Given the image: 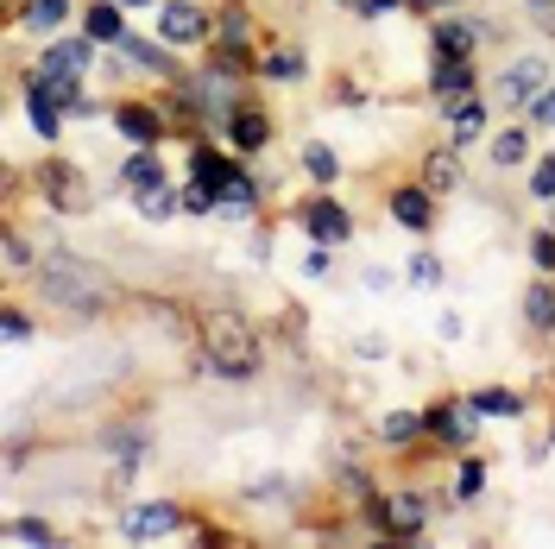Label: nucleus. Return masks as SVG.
Wrapping results in <instances>:
<instances>
[{"instance_id":"f257e3e1","label":"nucleus","mask_w":555,"mask_h":549,"mask_svg":"<svg viewBox=\"0 0 555 549\" xmlns=\"http://www.w3.org/2000/svg\"><path fill=\"white\" fill-rule=\"evenodd\" d=\"M33 291L51 309L76 316V322H95V316H107V309L120 304V284H114V272H107V266H95V259H82V253H64V246H57V253H38Z\"/></svg>"},{"instance_id":"f03ea898","label":"nucleus","mask_w":555,"mask_h":549,"mask_svg":"<svg viewBox=\"0 0 555 549\" xmlns=\"http://www.w3.org/2000/svg\"><path fill=\"white\" fill-rule=\"evenodd\" d=\"M196 360H203L208 373L234 379V385H246V379H259V367H266V347H259V329L246 322L241 309H203L196 316Z\"/></svg>"},{"instance_id":"7ed1b4c3","label":"nucleus","mask_w":555,"mask_h":549,"mask_svg":"<svg viewBox=\"0 0 555 549\" xmlns=\"http://www.w3.org/2000/svg\"><path fill=\"white\" fill-rule=\"evenodd\" d=\"M38 203L57 208V215H82V208H95V183L69 158H44L38 165Z\"/></svg>"},{"instance_id":"20e7f679","label":"nucleus","mask_w":555,"mask_h":549,"mask_svg":"<svg viewBox=\"0 0 555 549\" xmlns=\"http://www.w3.org/2000/svg\"><path fill=\"white\" fill-rule=\"evenodd\" d=\"M423 436H429L436 448L467 455L474 436H480V411H474L467 398H442V405H429V411H423Z\"/></svg>"},{"instance_id":"39448f33","label":"nucleus","mask_w":555,"mask_h":549,"mask_svg":"<svg viewBox=\"0 0 555 549\" xmlns=\"http://www.w3.org/2000/svg\"><path fill=\"white\" fill-rule=\"evenodd\" d=\"M297 228H304L315 246H347L353 241V208H341L328 190H315V196L297 203Z\"/></svg>"},{"instance_id":"423d86ee","label":"nucleus","mask_w":555,"mask_h":549,"mask_svg":"<svg viewBox=\"0 0 555 549\" xmlns=\"http://www.w3.org/2000/svg\"><path fill=\"white\" fill-rule=\"evenodd\" d=\"M158 38L171 51H190V44H215V13L196 7V0H165L158 7Z\"/></svg>"},{"instance_id":"0eeeda50","label":"nucleus","mask_w":555,"mask_h":549,"mask_svg":"<svg viewBox=\"0 0 555 549\" xmlns=\"http://www.w3.org/2000/svg\"><path fill=\"white\" fill-rule=\"evenodd\" d=\"M183 531V506L177 499H145L133 512L120 518V544H165Z\"/></svg>"},{"instance_id":"6e6552de","label":"nucleus","mask_w":555,"mask_h":549,"mask_svg":"<svg viewBox=\"0 0 555 549\" xmlns=\"http://www.w3.org/2000/svg\"><path fill=\"white\" fill-rule=\"evenodd\" d=\"M107 120H114V133L127 139V145H165V139L177 133L171 114H165L158 102H114Z\"/></svg>"},{"instance_id":"1a4fd4ad","label":"nucleus","mask_w":555,"mask_h":549,"mask_svg":"<svg viewBox=\"0 0 555 549\" xmlns=\"http://www.w3.org/2000/svg\"><path fill=\"white\" fill-rule=\"evenodd\" d=\"M241 171H246V165L234 158V152H221L215 139H190V183H203L215 203H221V190H228Z\"/></svg>"},{"instance_id":"9d476101","label":"nucleus","mask_w":555,"mask_h":549,"mask_svg":"<svg viewBox=\"0 0 555 549\" xmlns=\"http://www.w3.org/2000/svg\"><path fill=\"white\" fill-rule=\"evenodd\" d=\"M385 208H391V221L404 228V234H429L436 228V190L416 177V183H398L391 196H385Z\"/></svg>"},{"instance_id":"9b49d317","label":"nucleus","mask_w":555,"mask_h":549,"mask_svg":"<svg viewBox=\"0 0 555 549\" xmlns=\"http://www.w3.org/2000/svg\"><path fill=\"white\" fill-rule=\"evenodd\" d=\"M120 183H127V196H133V203H152V196H165V190H171V171H165L158 145H133V158L120 165Z\"/></svg>"},{"instance_id":"f8f14e48","label":"nucleus","mask_w":555,"mask_h":549,"mask_svg":"<svg viewBox=\"0 0 555 549\" xmlns=\"http://www.w3.org/2000/svg\"><path fill=\"white\" fill-rule=\"evenodd\" d=\"M114 58H120V64H133V69H152V76H165V82H177V76H183V64H177V51L165 44V38L127 33L120 44H114Z\"/></svg>"},{"instance_id":"ddd939ff","label":"nucleus","mask_w":555,"mask_h":549,"mask_svg":"<svg viewBox=\"0 0 555 549\" xmlns=\"http://www.w3.org/2000/svg\"><path fill=\"white\" fill-rule=\"evenodd\" d=\"M95 69V38H44V58H38V76H89Z\"/></svg>"},{"instance_id":"4468645a","label":"nucleus","mask_w":555,"mask_h":549,"mask_svg":"<svg viewBox=\"0 0 555 549\" xmlns=\"http://www.w3.org/2000/svg\"><path fill=\"white\" fill-rule=\"evenodd\" d=\"M480 38H486L480 20L436 13V26H429V51H436V58H474V51H480Z\"/></svg>"},{"instance_id":"2eb2a0df","label":"nucleus","mask_w":555,"mask_h":549,"mask_svg":"<svg viewBox=\"0 0 555 549\" xmlns=\"http://www.w3.org/2000/svg\"><path fill=\"white\" fill-rule=\"evenodd\" d=\"M221 133H228V145H234L241 158H253V152H266V145H272V114H266L259 102H241L234 114H228V127H221Z\"/></svg>"},{"instance_id":"dca6fc26","label":"nucleus","mask_w":555,"mask_h":549,"mask_svg":"<svg viewBox=\"0 0 555 549\" xmlns=\"http://www.w3.org/2000/svg\"><path fill=\"white\" fill-rule=\"evenodd\" d=\"M102 448H114V474L120 481H133L139 468H145V455H152V430H139V423H107L102 430Z\"/></svg>"},{"instance_id":"f3484780","label":"nucleus","mask_w":555,"mask_h":549,"mask_svg":"<svg viewBox=\"0 0 555 549\" xmlns=\"http://www.w3.org/2000/svg\"><path fill=\"white\" fill-rule=\"evenodd\" d=\"M385 506H391V537H398V544H423V531H429V499H423L416 486H398V493H385Z\"/></svg>"},{"instance_id":"a211bd4d","label":"nucleus","mask_w":555,"mask_h":549,"mask_svg":"<svg viewBox=\"0 0 555 549\" xmlns=\"http://www.w3.org/2000/svg\"><path fill=\"white\" fill-rule=\"evenodd\" d=\"M20 95H26V120H33V133L44 139V145H51V139L64 133L69 107L57 102V95H51V89H44V82H38V76H26V89H20Z\"/></svg>"},{"instance_id":"6ab92c4d","label":"nucleus","mask_w":555,"mask_h":549,"mask_svg":"<svg viewBox=\"0 0 555 549\" xmlns=\"http://www.w3.org/2000/svg\"><path fill=\"white\" fill-rule=\"evenodd\" d=\"M474 58H436V69H429V95L442 107H454V102H467L474 95Z\"/></svg>"},{"instance_id":"aec40b11","label":"nucleus","mask_w":555,"mask_h":549,"mask_svg":"<svg viewBox=\"0 0 555 549\" xmlns=\"http://www.w3.org/2000/svg\"><path fill=\"white\" fill-rule=\"evenodd\" d=\"M555 76H550V58H518V64L505 69V82H499V95L505 102H518V107H530L543 89H550Z\"/></svg>"},{"instance_id":"412c9836","label":"nucleus","mask_w":555,"mask_h":549,"mask_svg":"<svg viewBox=\"0 0 555 549\" xmlns=\"http://www.w3.org/2000/svg\"><path fill=\"white\" fill-rule=\"evenodd\" d=\"M82 38H95V44L114 51V44L127 38V7H120V0H89V7H82Z\"/></svg>"},{"instance_id":"4be33fe9","label":"nucleus","mask_w":555,"mask_h":549,"mask_svg":"<svg viewBox=\"0 0 555 549\" xmlns=\"http://www.w3.org/2000/svg\"><path fill=\"white\" fill-rule=\"evenodd\" d=\"M297 158H304V177H310L315 190H335V183H341V152H335V145L304 139V145H297Z\"/></svg>"},{"instance_id":"5701e85b","label":"nucleus","mask_w":555,"mask_h":549,"mask_svg":"<svg viewBox=\"0 0 555 549\" xmlns=\"http://www.w3.org/2000/svg\"><path fill=\"white\" fill-rule=\"evenodd\" d=\"M0 544H26V549H57L64 544V531L51 524V518H7L0 524Z\"/></svg>"},{"instance_id":"b1692460","label":"nucleus","mask_w":555,"mask_h":549,"mask_svg":"<svg viewBox=\"0 0 555 549\" xmlns=\"http://www.w3.org/2000/svg\"><path fill=\"white\" fill-rule=\"evenodd\" d=\"M524 329H530V335H550L555 329V284H550V272L524 291Z\"/></svg>"},{"instance_id":"393cba45","label":"nucleus","mask_w":555,"mask_h":549,"mask_svg":"<svg viewBox=\"0 0 555 549\" xmlns=\"http://www.w3.org/2000/svg\"><path fill=\"white\" fill-rule=\"evenodd\" d=\"M64 20H69V0H26L20 7V33H33V38H57Z\"/></svg>"},{"instance_id":"a878e982","label":"nucleus","mask_w":555,"mask_h":549,"mask_svg":"<svg viewBox=\"0 0 555 549\" xmlns=\"http://www.w3.org/2000/svg\"><path fill=\"white\" fill-rule=\"evenodd\" d=\"M467 405L480 417H524L530 411V398L524 392H512V385H486V392H467Z\"/></svg>"},{"instance_id":"bb28decb","label":"nucleus","mask_w":555,"mask_h":549,"mask_svg":"<svg viewBox=\"0 0 555 549\" xmlns=\"http://www.w3.org/2000/svg\"><path fill=\"white\" fill-rule=\"evenodd\" d=\"M379 443H385V448H416V443H429V436H423V411H385V417H379Z\"/></svg>"},{"instance_id":"cd10ccee","label":"nucleus","mask_w":555,"mask_h":549,"mask_svg":"<svg viewBox=\"0 0 555 549\" xmlns=\"http://www.w3.org/2000/svg\"><path fill=\"white\" fill-rule=\"evenodd\" d=\"M449 133H454V145H474V139L486 133V102L480 95H467V102L449 107Z\"/></svg>"},{"instance_id":"c85d7f7f","label":"nucleus","mask_w":555,"mask_h":549,"mask_svg":"<svg viewBox=\"0 0 555 549\" xmlns=\"http://www.w3.org/2000/svg\"><path fill=\"white\" fill-rule=\"evenodd\" d=\"M461 158H454V152H429V158H423V183H429V190H436V196H454V190H461Z\"/></svg>"},{"instance_id":"c756f323","label":"nucleus","mask_w":555,"mask_h":549,"mask_svg":"<svg viewBox=\"0 0 555 549\" xmlns=\"http://www.w3.org/2000/svg\"><path fill=\"white\" fill-rule=\"evenodd\" d=\"M259 76H266V82H304L310 64H304V51H266V58H259Z\"/></svg>"},{"instance_id":"7c9ffc66","label":"nucleus","mask_w":555,"mask_h":549,"mask_svg":"<svg viewBox=\"0 0 555 549\" xmlns=\"http://www.w3.org/2000/svg\"><path fill=\"white\" fill-rule=\"evenodd\" d=\"M524 158H530V139H524V127H505V133L492 139V165H505V171H512V165H524Z\"/></svg>"},{"instance_id":"2f4dec72","label":"nucleus","mask_w":555,"mask_h":549,"mask_svg":"<svg viewBox=\"0 0 555 549\" xmlns=\"http://www.w3.org/2000/svg\"><path fill=\"white\" fill-rule=\"evenodd\" d=\"M486 493V461L480 455H461V468H454V499H480Z\"/></svg>"},{"instance_id":"473e14b6","label":"nucleus","mask_w":555,"mask_h":549,"mask_svg":"<svg viewBox=\"0 0 555 549\" xmlns=\"http://www.w3.org/2000/svg\"><path fill=\"white\" fill-rule=\"evenodd\" d=\"M404 272H411V284H423V291H436V284L449 278V266H442V259H436V253L423 246V253H411V266H404Z\"/></svg>"},{"instance_id":"72a5a7b5","label":"nucleus","mask_w":555,"mask_h":549,"mask_svg":"<svg viewBox=\"0 0 555 549\" xmlns=\"http://www.w3.org/2000/svg\"><path fill=\"white\" fill-rule=\"evenodd\" d=\"M0 253H7V266H13V272H33V266H38V253L26 246L20 228H7V234H0Z\"/></svg>"},{"instance_id":"f704fd0d","label":"nucleus","mask_w":555,"mask_h":549,"mask_svg":"<svg viewBox=\"0 0 555 549\" xmlns=\"http://www.w3.org/2000/svg\"><path fill=\"white\" fill-rule=\"evenodd\" d=\"M530 196H537V203H555V152L530 165Z\"/></svg>"},{"instance_id":"c9c22d12","label":"nucleus","mask_w":555,"mask_h":549,"mask_svg":"<svg viewBox=\"0 0 555 549\" xmlns=\"http://www.w3.org/2000/svg\"><path fill=\"white\" fill-rule=\"evenodd\" d=\"M530 266L555 278V228H537V234H530Z\"/></svg>"},{"instance_id":"e433bc0d","label":"nucleus","mask_w":555,"mask_h":549,"mask_svg":"<svg viewBox=\"0 0 555 549\" xmlns=\"http://www.w3.org/2000/svg\"><path fill=\"white\" fill-rule=\"evenodd\" d=\"M0 335H7V342H33V316L20 304H7L0 309Z\"/></svg>"},{"instance_id":"4c0bfd02","label":"nucleus","mask_w":555,"mask_h":549,"mask_svg":"<svg viewBox=\"0 0 555 549\" xmlns=\"http://www.w3.org/2000/svg\"><path fill=\"white\" fill-rule=\"evenodd\" d=\"M530 120H537V127H555V82L537 95V102H530Z\"/></svg>"},{"instance_id":"58836bf2","label":"nucleus","mask_w":555,"mask_h":549,"mask_svg":"<svg viewBox=\"0 0 555 549\" xmlns=\"http://www.w3.org/2000/svg\"><path fill=\"white\" fill-rule=\"evenodd\" d=\"M183 208H190V215H208V208H215V196H208L203 183H183Z\"/></svg>"},{"instance_id":"ea45409f","label":"nucleus","mask_w":555,"mask_h":549,"mask_svg":"<svg viewBox=\"0 0 555 549\" xmlns=\"http://www.w3.org/2000/svg\"><path fill=\"white\" fill-rule=\"evenodd\" d=\"M391 7H404V0H360L353 13H360V20H379V13H391Z\"/></svg>"},{"instance_id":"a19ab883","label":"nucleus","mask_w":555,"mask_h":549,"mask_svg":"<svg viewBox=\"0 0 555 549\" xmlns=\"http://www.w3.org/2000/svg\"><path fill=\"white\" fill-rule=\"evenodd\" d=\"M404 7H411V13H429V20H436V13H454V0H404Z\"/></svg>"},{"instance_id":"79ce46f5","label":"nucleus","mask_w":555,"mask_h":549,"mask_svg":"<svg viewBox=\"0 0 555 549\" xmlns=\"http://www.w3.org/2000/svg\"><path fill=\"white\" fill-rule=\"evenodd\" d=\"M304 272H310V278H322V272H328V246H315L310 259H304Z\"/></svg>"},{"instance_id":"37998d69","label":"nucleus","mask_w":555,"mask_h":549,"mask_svg":"<svg viewBox=\"0 0 555 549\" xmlns=\"http://www.w3.org/2000/svg\"><path fill=\"white\" fill-rule=\"evenodd\" d=\"M120 7H165V0H120Z\"/></svg>"},{"instance_id":"c03bdc74","label":"nucleus","mask_w":555,"mask_h":549,"mask_svg":"<svg viewBox=\"0 0 555 549\" xmlns=\"http://www.w3.org/2000/svg\"><path fill=\"white\" fill-rule=\"evenodd\" d=\"M341 7H360V0H341Z\"/></svg>"},{"instance_id":"a18cd8bd","label":"nucleus","mask_w":555,"mask_h":549,"mask_svg":"<svg viewBox=\"0 0 555 549\" xmlns=\"http://www.w3.org/2000/svg\"><path fill=\"white\" fill-rule=\"evenodd\" d=\"M550 448H555V430H550Z\"/></svg>"},{"instance_id":"49530a36","label":"nucleus","mask_w":555,"mask_h":549,"mask_svg":"<svg viewBox=\"0 0 555 549\" xmlns=\"http://www.w3.org/2000/svg\"><path fill=\"white\" fill-rule=\"evenodd\" d=\"M550 228H555V215H550Z\"/></svg>"}]
</instances>
